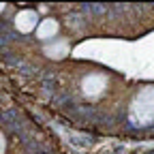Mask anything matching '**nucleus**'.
<instances>
[{"instance_id": "obj_4", "label": "nucleus", "mask_w": 154, "mask_h": 154, "mask_svg": "<svg viewBox=\"0 0 154 154\" xmlns=\"http://www.w3.org/2000/svg\"><path fill=\"white\" fill-rule=\"evenodd\" d=\"M56 32H58V22L56 19H43L41 24L36 26V34H38V38H51V36H56Z\"/></svg>"}, {"instance_id": "obj_2", "label": "nucleus", "mask_w": 154, "mask_h": 154, "mask_svg": "<svg viewBox=\"0 0 154 154\" xmlns=\"http://www.w3.org/2000/svg\"><path fill=\"white\" fill-rule=\"evenodd\" d=\"M105 88H107V77L101 75V73L88 75L86 79H84V84H82V90H84L86 96H99Z\"/></svg>"}, {"instance_id": "obj_3", "label": "nucleus", "mask_w": 154, "mask_h": 154, "mask_svg": "<svg viewBox=\"0 0 154 154\" xmlns=\"http://www.w3.org/2000/svg\"><path fill=\"white\" fill-rule=\"evenodd\" d=\"M15 26H17L19 32H30V30H34V28L38 26V17H36V13L30 11V9L19 11L17 17H15Z\"/></svg>"}, {"instance_id": "obj_7", "label": "nucleus", "mask_w": 154, "mask_h": 154, "mask_svg": "<svg viewBox=\"0 0 154 154\" xmlns=\"http://www.w3.org/2000/svg\"><path fill=\"white\" fill-rule=\"evenodd\" d=\"M2 9H5V5H2V2H0V11H2Z\"/></svg>"}, {"instance_id": "obj_6", "label": "nucleus", "mask_w": 154, "mask_h": 154, "mask_svg": "<svg viewBox=\"0 0 154 154\" xmlns=\"http://www.w3.org/2000/svg\"><path fill=\"white\" fill-rule=\"evenodd\" d=\"M5 137H2V133H0V154H5Z\"/></svg>"}, {"instance_id": "obj_5", "label": "nucleus", "mask_w": 154, "mask_h": 154, "mask_svg": "<svg viewBox=\"0 0 154 154\" xmlns=\"http://www.w3.org/2000/svg\"><path fill=\"white\" fill-rule=\"evenodd\" d=\"M69 54V43L66 41H58L54 45H45V56L54 58V60H60Z\"/></svg>"}, {"instance_id": "obj_1", "label": "nucleus", "mask_w": 154, "mask_h": 154, "mask_svg": "<svg viewBox=\"0 0 154 154\" xmlns=\"http://www.w3.org/2000/svg\"><path fill=\"white\" fill-rule=\"evenodd\" d=\"M131 120L139 126L154 122V88L152 86L139 90V94L135 96V101L131 105Z\"/></svg>"}]
</instances>
